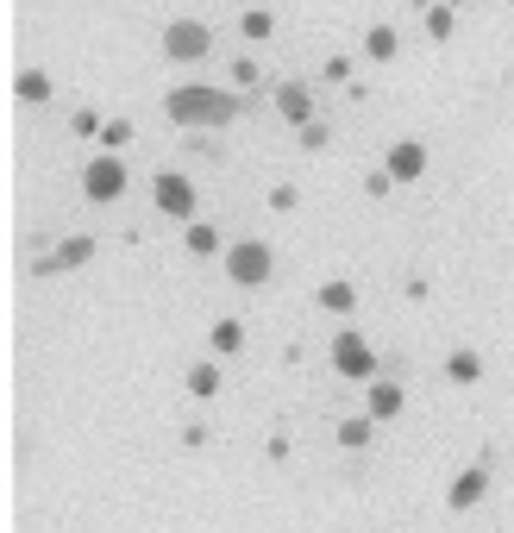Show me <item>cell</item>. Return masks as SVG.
Returning <instances> with one entry per match:
<instances>
[{"label":"cell","instance_id":"cell-3","mask_svg":"<svg viewBox=\"0 0 514 533\" xmlns=\"http://www.w3.org/2000/svg\"><path fill=\"white\" fill-rule=\"evenodd\" d=\"M207 51H214V32H207L201 19H170V26H163V57L170 63H201Z\"/></svg>","mask_w":514,"mask_h":533},{"label":"cell","instance_id":"cell-26","mask_svg":"<svg viewBox=\"0 0 514 533\" xmlns=\"http://www.w3.org/2000/svg\"><path fill=\"white\" fill-rule=\"evenodd\" d=\"M270 207H276V214H289V207H295V189H289V182H276V189H270Z\"/></svg>","mask_w":514,"mask_h":533},{"label":"cell","instance_id":"cell-15","mask_svg":"<svg viewBox=\"0 0 514 533\" xmlns=\"http://www.w3.org/2000/svg\"><path fill=\"white\" fill-rule=\"evenodd\" d=\"M207 339H214V352H220V358H232V352L245 345V327H239V320H214V333H207Z\"/></svg>","mask_w":514,"mask_h":533},{"label":"cell","instance_id":"cell-21","mask_svg":"<svg viewBox=\"0 0 514 533\" xmlns=\"http://www.w3.org/2000/svg\"><path fill=\"white\" fill-rule=\"evenodd\" d=\"M452 26H458V19H452V7H433V13H427V38H439V44H446V38H452Z\"/></svg>","mask_w":514,"mask_h":533},{"label":"cell","instance_id":"cell-6","mask_svg":"<svg viewBox=\"0 0 514 533\" xmlns=\"http://www.w3.org/2000/svg\"><path fill=\"white\" fill-rule=\"evenodd\" d=\"M151 201H157L170 220H195V182L182 176V170H163V176L151 182Z\"/></svg>","mask_w":514,"mask_h":533},{"label":"cell","instance_id":"cell-20","mask_svg":"<svg viewBox=\"0 0 514 533\" xmlns=\"http://www.w3.org/2000/svg\"><path fill=\"white\" fill-rule=\"evenodd\" d=\"M239 32H245V38H251V44H264V38H270V32H276V19H270V13H257V7H251V13H245V19H239Z\"/></svg>","mask_w":514,"mask_h":533},{"label":"cell","instance_id":"cell-19","mask_svg":"<svg viewBox=\"0 0 514 533\" xmlns=\"http://www.w3.org/2000/svg\"><path fill=\"white\" fill-rule=\"evenodd\" d=\"M189 396H201V402L220 396V364H195V370H189Z\"/></svg>","mask_w":514,"mask_h":533},{"label":"cell","instance_id":"cell-22","mask_svg":"<svg viewBox=\"0 0 514 533\" xmlns=\"http://www.w3.org/2000/svg\"><path fill=\"white\" fill-rule=\"evenodd\" d=\"M126 138H132V120H107V126H101V145H107V151H120Z\"/></svg>","mask_w":514,"mask_h":533},{"label":"cell","instance_id":"cell-24","mask_svg":"<svg viewBox=\"0 0 514 533\" xmlns=\"http://www.w3.org/2000/svg\"><path fill=\"white\" fill-rule=\"evenodd\" d=\"M257 76H264V69H257L251 57H245V63H232V82H239V88H257Z\"/></svg>","mask_w":514,"mask_h":533},{"label":"cell","instance_id":"cell-18","mask_svg":"<svg viewBox=\"0 0 514 533\" xmlns=\"http://www.w3.org/2000/svg\"><path fill=\"white\" fill-rule=\"evenodd\" d=\"M446 377H452V383H477V377H483V358H477V352H452V358H446Z\"/></svg>","mask_w":514,"mask_h":533},{"label":"cell","instance_id":"cell-1","mask_svg":"<svg viewBox=\"0 0 514 533\" xmlns=\"http://www.w3.org/2000/svg\"><path fill=\"white\" fill-rule=\"evenodd\" d=\"M163 113H170V120L176 126H232V120H239V113H245V101L239 95H232V88H170V101H163Z\"/></svg>","mask_w":514,"mask_h":533},{"label":"cell","instance_id":"cell-8","mask_svg":"<svg viewBox=\"0 0 514 533\" xmlns=\"http://www.w3.org/2000/svg\"><path fill=\"white\" fill-rule=\"evenodd\" d=\"M383 170H389L395 182H414V176H427V145H420V138H402V145H389Z\"/></svg>","mask_w":514,"mask_h":533},{"label":"cell","instance_id":"cell-23","mask_svg":"<svg viewBox=\"0 0 514 533\" xmlns=\"http://www.w3.org/2000/svg\"><path fill=\"white\" fill-rule=\"evenodd\" d=\"M301 132V151H326V138H333V132H326L320 120H308V126H295Z\"/></svg>","mask_w":514,"mask_h":533},{"label":"cell","instance_id":"cell-14","mask_svg":"<svg viewBox=\"0 0 514 533\" xmlns=\"http://www.w3.org/2000/svg\"><path fill=\"white\" fill-rule=\"evenodd\" d=\"M13 95H19V101H51V76H44V69H19Z\"/></svg>","mask_w":514,"mask_h":533},{"label":"cell","instance_id":"cell-16","mask_svg":"<svg viewBox=\"0 0 514 533\" xmlns=\"http://www.w3.org/2000/svg\"><path fill=\"white\" fill-rule=\"evenodd\" d=\"M182 239H189L195 258H214V251H220V233H214L207 220H189V233H182Z\"/></svg>","mask_w":514,"mask_h":533},{"label":"cell","instance_id":"cell-2","mask_svg":"<svg viewBox=\"0 0 514 533\" xmlns=\"http://www.w3.org/2000/svg\"><path fill=\"white\" fill-rule=\"evenodd\" d=\"M270 245L264 239H245V245H226V276H232V283H239V289H264L270 283Z\"/></svg>","mask_w":514,"mask_h":533},{"label":"cell","instance_id":"cell-13","mask_svg":"<svg viewBox=\"0 0 514 533\" xmlns=\"http://www.w3.org/2000/svg\"><path fill=\"white\" fill-rule=\"evenodd\" d=\"M320 308L326 314H352L358 308V289L345 283V276H333V283H320Z\"/></svg>","mask_w":514,"mask_h":533},{"label":"cell","instance_id":"cell-9","mask_svg":"<svg viewBox=\"0 0 514 533\" xmlns=\"http://www.w3.org/2000/svg\"><path fill=\"white\" fill-rule=\"evenodd\" d=\"M88 258H95V239H88V233H76V239H63V245L51 251V258L38 264V276H63V270H82Z\"/></svg>","mask_w":514,"mask_h":533},{"label":"cell","instance_id":"cell-27","mask_svg":"<svg viewBox=\"0 0 514 533\" xmlns=\"http://www.w3.org/2000/svg\"><path fill=\"white\" fill-rule=\"evenodd\" d=\"M69 126H76V132H82V138H95V132H101V126H107V120H101V113H76V120H69Z\"/></svg>","mask_w":514,"mask_h":533},{"label":"cell","instance_id":"cell-7","mask_svg":"<svg viewBox=\"0 0 514 533\" xmlns=\"http://www.w3.org/2000/svg\"><path fill=\"white\" fill-rule=\"evenodd\" d=\"M483 496H489V458H477L471 471H458V477H452L446 508H452V515H471V508H477Z\"/></svg>","mask_w":514,"mask_h":533},{"label":"cell","instance_id":"cell-5","mask_svg":"<svg viewBox=\"0 0 514 533\" xmlns=\"http://www.w3.org/2000/svg\"><path fill=\"white\" fill-rule=\"evenodd\" d=\"M82 195H88V201H120V195H126V164H120L113 151H101L95 164L82 170Z\"/></svg>","mask_w":514,"mask_h":533},{"label":"cell","instance_id":"cell-4","mask_svg":"<svg viewBox=\"0 0 514 533\" xmlns=\"http://www.w3.org/2000/svg\"><path fill=\"white\" fill-rule=\"evenodd\" d=\"M333 370L352 377V383H377V352H370V339L364 333H339L333 339Z\"/></svg>","mask_w":514,"mask_h":533},{"label":"cell","instance_id":"cell-11","mask_svg":"<svg viewBox=\"0 0 514 533\" xmlns=\"http://www.w3.org/2000/svg\"><path fill=\"white\" fill-rule=\"evenodd\" d=\"M395 51H402V32L395 26H370L364 32V57L370 63H395Z\"/></svg>","mask_w":514,"mask_h":533},{"label":"cell","instance_id":"cell-17","mask_svg":"<svg viewBox=\"0 0 514 533\" xmlns=\"http://www.w3.org/2000/svg\"><path fill=\"white\" fill-rule=\"evenodd\" d=\"M370 427H377L370 414H358V421H339V446H345V452H364V446H370Z\"/></svg>","mask_w":514,"mask_h":533},{"label":"cell","instance_id":"cell-25","mask_svg":"<svg viewBox=\"0 0 514 533\" xmlns=\"http://www.w3.org/2000/svg\"><path fill=\"white\" fill-rule=\"evenodd\" d=\"M389 189H395L389 170H370V176H364V195H389Z\"/></svg>","mask_w":514,"mask_h":533},{"label":"cell","instance_id":"cell-12","mask_svg":"<svg viewBox=\"0 0 514 533\" xmlns=\"http://www.w3.org/2000/svg\"><path fill=\"white\" fill-rule=\"evenodd\" d=\"M402 414V383H370V421H395Z\"/></svg>","mask_w":514,"mask_h":533},{"label":"cell","instance_id":"cell-10","mask_svg":"<svg viewBox=\"0 0 514 533\" xmlns=\"http://www.w3.org/2000/svg\"><path fill=\"white\" fill-rule=\"evenodd\" d=\"M276 113H283L289 126H308L314 120V95L301 82H283V88H276Z\"/></svg>","mask_w":514,"mask_h":533}]
</instances>
